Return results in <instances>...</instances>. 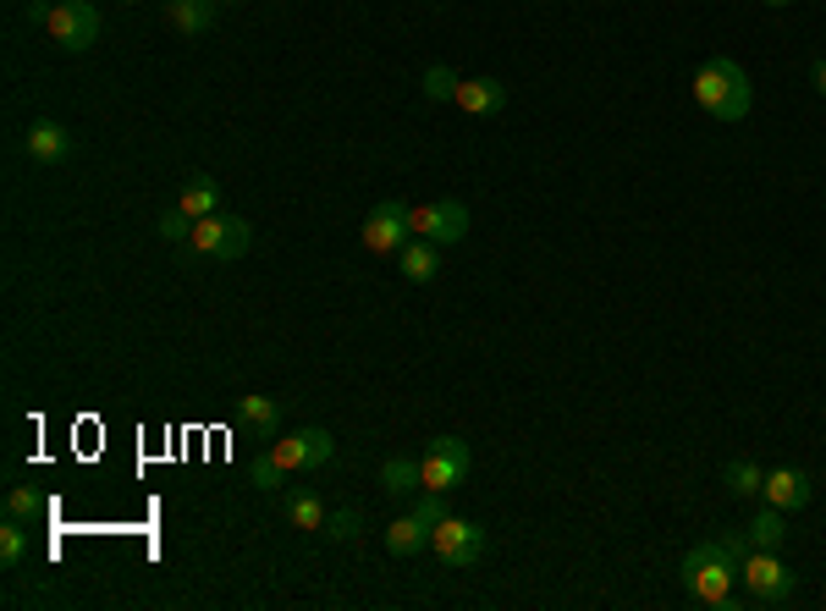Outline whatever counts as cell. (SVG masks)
<instances>
[{
    "label": "cell",
    "instance_id": "cell-6",
    "mask_svg": "<svg viewBox=\"0 0 826 611\" xmlns=\"http://www.w3.org/2000/svg\"><path fill=\"white\" fill-rule=\"evenodd\" d=\"M408 237H414V210H408V204L386 198V204H375V210L364 215V248H369V254H402Z\"/></svg>",
    "mask_w": 826,
    "mask_h": 611
},
{
    "label": "cell",
    "instance_id": "cell-12",
    "mask_svg": "<svg viewBox=\"0 0 826 611\" xmlns=\"http://www.w3.org/2000/svg\"><path fill=\"white\" fill-rule=\"evenodd\" d=\"M22 150H28V160H39V165H55V160H67V150H72V133H67L61 122L39 116V122L22 133Z\"/></svg>",
    "mask_w": 826,
    "mask_h": 611
},
{
    "label": "cell",
    "instance_id": "cell-29",
    "mask_svg": "<svg viewBox=\"0 0 826 611\" xmlns=\"http://www.w3.org/2000/svg\"><path fill=\"white\" fill-rule=\"evenodd\" d=\"M414 518H419V523H430V529H436V523H441V518H447V501H441V490H425V496H419V501H414Z\"/></svg>",
    "mask_w": 826,
    "mask_h": 611
},
{
    "label": "cell",
    "instance_id": "cell-3",
    "mask_svg": "<svg viewBox=\"0 0 826 611\" xmlns=\"http://www.w3.org/2000/svg\"><path fill=\"white\" fill-rule=\"evenodd\" d=\"M193 248L204 254V259H243L248 248H254V226L243 221V215H204L198 226H193Z\"/></svg>",
    "mask_w": 826,
    "mask_h": 611
},
{
    "label": "cell",
    "instance_id": "cell-21",
    "mask_svg": "<svg viewBox=\"0 0 826 611\" xmlns=\"http://www.w3.org/2000/svg\"><path fill=\"white\" fill-rule=\"evenodd\" d=\"M783 534H788L783 507H772V501H766V512H755V523H749V540H755L761 551H777V546H783Z\"/></svg>",
    "mask_w": 826,
    "mask_h": 611
},
{
    "label": "cell",
    "instance_id": "cell-7",
    "mask_svg": "<svg viewBox=\"0 0 826 611\" xmlns=\"http://www.w3.org/2000/svg\"><path fill=\"white\" fill-rule=\"evenodd\" d=\"M475 468V452H469V441H458V436H436L430 441V452H425V490H452V485H463V473Z\"/></svg>",
    "mask_w": 826,
    "mask_h": 611
},
{
    "label": "cell",
    "instance_id": "cell-9",
    "mask_svg": "<svg viewBox=\"0 0 826 611\" xmlns=\"http://www.w3.org/2000/svg\"><path fill=\"white\" fill-rule=\"evenodd\" d=\"M271 452H276V462H282L287 473H304V468H326V462L336 458V441H330V430H320V425H304V430L282 436Z\"/></svg>",
    "mask_w": 826,
    "mask_h": 611
},
{
    "label": "cell",
    "instance_id": "cell-20",
    "mask_svg": "<svg viewBox=\"0 0 826 611\" xmlns=\"http://www.w3.org/2000/svg\"><path fill=\"white\" fill-rule=\"evenodd\" d=\"M287 523L293 529H326V507L315 490H287Z\"/></svg>",
    "mask_w": 826,
    "mask_h": 611
},
{
    "label": "cell",
    "instance_id": "cell-14",
    "mask_svg": "<svg viewBox=\"0 0 826 611\" xmlns=\"http://www.w3.org/2000/svg\"><path fill=\"white\" fill-rule=\"evenodd\" d=\"M165 22H171L176 33L198 39V33H210V22H215V0H165Z\"/></svg>",
    "mask_w": 826,
    "mask_h": 611
},
{
    "label": "cell",
    "instance_id": "cell-17",
    "mask_svg": "<svg viewBox=\"0 0 826 611\" xmlns=\"http://www.w3.org/2000/svg\"><path fill=\"white\" fill-rule=\"evenodd\" d=\"M397 265H402V276L408 282H436V271H441V259H436V243L430 237H408V248L397 254Z\"/></svg>",
    "mask_w": 826,
    "mask_h": 611
},
{
    "label": "cell",
    "instance_id": "cell-8",
    "mask_svg": "<svg viewBox=\"0 0 826 611\" xmlns=\"http://www.w3.org/2000/svg\"><path fill=\"white\" fill-rule=\"evenodd\" d=\"M469 204L463 198H436V204H425V210H414V237H430L436 248L441 243H463L469 237Z\"/></svg>",
    "mask_w": 826,
    "mask_h": 611
},
{
    "label": "cell",
    "instance_id": "cell-22",
    "mask_svg": "<svg viewBox=\"0 0 826 611\" xmlns=\"http://www.w3.org/2000/svg\"><path fill=\"white\" fill-rule=\"evenodd\" d=\"M722 479H727L733 496H761V490H766V473H761L749 458H733L727 468H722Z\"/></svg>",
    "mask_w": 826,
    "mask_h": 611
},
{
    "label": "cell",
    "instance_id": "cell-24",
    "mask_svg": "<svg viewBox=\"0 0 826 611\" xmlns=\"http://www.w3.org/2000/svg\"><path fill=\"white\" fill-rule=\"evenodd\" d=\"M39 512H44V496H39V490H28V485H11V490H6V518L33 523Z\"/></svg>",
    "mask_w": 826,
    "mask_h": 611
},
{
    "label": "cell",
    "instance_id": "cell-28",
    "mask_svg": "<svg viewBox=\"0 0 826 611\" xmlns=\"http://www.w3.org/2000/svg\"><path fill=\"white\" fill-rule=\"evenodd\" d=\"M282 473H287V468L276 462V452H259V458H254V485H259V490H282Z\"/></svg>",
    "mask_w": 826,
    "mask_h": 611
},
{
    "label": "cell",
    "instance_id": "cell-11",
    "mask_svg": "<svg viewBox=\"0 0 826 611\" xmlns=\"http://www.w3.org/2000/svg\"><path fill=\"white\" fill-rule=\"evenodd\" d=\"M761 496H766L772 507H783V512H799V507H810V496H816V479H810L805 468H772Z\"/></svg>",
    "mask_w": 826,
    "mask_h": 611
},
{
    "label": "cell",
    "instance_id": "cell-30",
    "mask_svg": "<svg viewBox=\"0 0 826 611\" xmlns=\"http://www.w3.org/2000/svg\"><path fill=\"white\" fill-rule=\"evenodd\" d=\"M810 78H816V89H822V94H826V55H822V61H816V67H810Z\"/></svg>",
    "mask_w": 826,
    "mask_h": 611
},
{
    "label": "cell",
    "instance_id": "cell-4",
    "mask_svg": "<svg viewBox=\"0 0 826 611\" xmlns=\"http://www.w3.org/2000/svg\"><path fill=\"white\" fill-rule=\"evenodd\" d=\"M430 551L447 562V568H475L480 557H486V529L475 523V518H441L436 529H430Z\"/></svg>",
    "mask_w": 826,
    "mask_h": 611
},
{
    "label": "cell",
    "instance_id": "cell-25",
    "mask_svg": "<svg viewBox=\"0 0 826 611\" xmlns=\"http://www.w3.org/2000/svg\"><path fill=\"white\" fill-rule=\"evenodd\" d=\"M320 534H330V540H358L364 534V512L358 507H336V512H326V529Z\"/></svg>",
    "mask_w": 826,
    "mask_h": 611
},
{
    "label": "cell",
    "instance_id": "cell-26",
    "mask_svg": "<svg viewBox=\"0 0 826 611\" xmlns=\"http://www.w3.org/2000/svg\"><path fill=\"white\" fill-rule=\"evenodd\" d=\"M22 557H28V529H22L17 518H6V529H0V562L17 568Z\"/></svg>",
    "mask_w": 826,
    "mask_h": 611
},
{
    "label": "cell",
    "instance_id": "cell-1",
    "mask_svg": "<svg viewBox=\"0 0 826 611\" xmlns=\"http://www.w3.org/2000/svg\"><path fill=\"white\" fill-rule=\"evenodd\" d=\"M738 579H744V562L727 551V540H700L689 557H683V590L700 601V607H733L738 595Z\"/></svg>",
    "mask_w": 826,
    "mask_h": 611
},
{
    "label": "cell",
    "instance_id": "cell-23",
    "mask_svg": "<svg viewBox=\"0 0 826 611\" xmlns=\"http://www.w3.org/2000/svg\"><path fill=\"white\" fill-rule=\"evenodd\" d=\"M458 89H463V78H458L452 67H441V61H436V67H425V100H436V105H441V100H458Z\"/></svg>",
    "mask_w": 826,
    "mask_h": 611
},
{
    "label": "cell",
    "instance_id": "cell-27",
    "mask_svg": "<svg viewBox=\"0 0 826 611\" xmlns=\"http://www.w3.org/2000/svg\"><path fill=\"white\" fill-rule=\"evenodd\" d=\"M193 226H198V221H193V215H187L182 204L161 215V237H165V243H193Z\"/></svg>",
    "mask_w": 826,
    "mask_h": 611
},
{
    "label": "cell",
    "instance_id": "cell-18",
    "mask_svg": "<svg viewBox=\"0 0 826 611\" xmlns=\"http://www.w3.org/2000/svg\"><path fill=\"white\" fill-rule=\"evenodd\" d=\"M380 485H386V496H419L425 490V462L386 458L380 462Z\"/></svg>",
    "mask_w": 826,
    "mask_h": 611
},
{
    "label": "cell",
    "instance_id": "cell-2",
    "mask_svg": "<svg viewBox=\"0 0 826 611\" xmlns=\"http://www.w3.org/2000/svg\"><path fill=\"white\" fill-rule=\"evenodd\" d=\"M694 100H700V111H705V116H716V122H744V116H749L755 89H749V72H744L738 61L711 55V61L694 72Z\"/></svg>",
    "mask_w": 826,
    "mask_h": 611
},
{
    "label": "cell",
    "instance_id": "cell-5",
    "mask_svg": "<svg viewBox=\"0 0 826 611\" xmlns=\"http://www.w3.org/2000/svg\"><path fill=\"white\" fill-rule=\"evenodd\" d=\"M744 590H749V601L755 607H783L788 595H794V573L783 568V557L777 551H749L744 557Z\"/></svg>",
    "mask_w": 826,
    "mask_h": 611
},
{
    "label": "cell",
    "instance_id": "cell-10",
    "mask_svg": "<svg viewBox=\"0 0 826 611\" xmlns=\"http://www.w3.org/2000/svg\"><path fill=\"white\" fill-rule=\"evenodd\" d=\"M44 28H50V39H55L61 50H89V44L100 39V11H94L89 0H61Z\"/></svg>",
    "mask_w": 826,
    "mask_h": 611
},
{
    "label": "cell",
    "instance_id": "cell-15",
    "mask_svg": "<svg viewBox=\"0 0 826 611\" xmlns=\"http://www.w3.org/2000/svg\"><path fill=\"white\" fill-rule=\"evenodd\" d=\"M458 105H463L469 116H496V111L507 105V89H501L496 78H463V89H458Z\"/></svg>",
    "mask_w": 826,
    "mask_h": 611
},
{
    "label": "cell",
    "instance_id": "cell-19",
    "mask_svg": "<svg viewBox=\"0 0 826 611\" xmlns=\"http://www.w3.org/2000/svg\"><path fill=\"white\" fill-rule=\"evenodd\" d=\"M182 210H187L193 221L215 215V210H221V182H215V176H193V182L182 187Z\"/></svg>",
    "mask_w": 826,
    "mask_h": 611
},
{
    "label": "cell",
    "instance_id": "cell-16",
    "mask_svg": "<svg viewBox=\"0 0 826 611\" xmlns=\"http://www.w3.org/2000/svg\"><path fill=\"white\" fill-rule=\"evenodd\" d=\"M425 546H430V523H419L414 512L386 523V551H391V557H419Z\"/></svg>",
    "mask_w": 826,
    "mask_h": 611
},
{
    "label": "cell",
    "instance_id": "cell-13",
    "mask_svg": "<svg viewBox=\"0 0 826 611\" xmlns=\"http://www.w3.org/2000/svg\"><path fill=\"white\" fill-rule=\"evenodd\" d=\"M237 425L254 430L259 441H271V436L282 430V403H276V397H243V403H237Z\"/></svg>",
    "mask_w": 826,
    "mask_h": 611
},
{
    "label": "cell",
    "instance_id": "cell-31",
    "mask_svg": "<svg viewBox=\"0 0 826 611\" xmlns=\"http://www.w3.org/2000/svg\"><path fill=\"white\" fill-rule=\"evenodd\" d=\"M766 6H794V0H766Z\"/></svg>",
    "mask_w": 826,
    "mask_h": 611
}]
</instances>
